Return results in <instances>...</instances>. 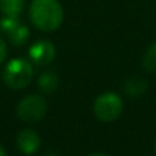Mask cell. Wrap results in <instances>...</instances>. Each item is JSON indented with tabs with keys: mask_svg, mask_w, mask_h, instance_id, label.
Returning a JSON list of instances; mask_svg holds the SVG:
<instances>
[{
	"mask_svg": "<svg viewBox=\"0 0 156 156\" xmlns=\"http://www.w3.org/2000/svg\"><path fill=\"white\" fill-rule=\"evenodd\" d=\"M30 18L37 29L44 32L56 30L63 22V8L58 0H33Z\"/></svg>",
	"mask_w": 156,
	"mask_h": 156,
	"instance_id": "cell-1",
	"label": "cell"
},
{
	"mask_svg": "<svg viewBox=\"0 0 156 156\" xmlns=\"http://www.w3.org/2000/svg\"><path fill=\"white\" fill-rule=\"evenodd\" d=\"M33 78V67L29 60L15 58L7 63L3 73L5 85L11 89H23L30 83Z\"/></svg>",
	"mask_w": 156,
	"mask_h": 156,
	"instance_id": "cell-2",
	"label": "cell"
},
{
	"mask_svg": "<svg viewBox=\"0 0 156 156\" xmlns=\"http://www.w3.org/2000/svg\"><path fill=\"white\" fill-rule=\"evenodd\" d=\"M93 110L100 121L112 122L121 115L122 110H123V104H122V100L118 94L112 93V92H107V93L100 94L96 99Z\"/></svg>",
	"mask_w": 156,
	"mask_h": 156,
	"instance_id": "cell-3",
	"label": "cell"
},
{
	"mask_svg": "<svg viewBox=\"0 0 156 156\" xmlns=\"http://www.w3.org/2000/svg\"><path fill=\"white\" fill-rule=\"evenodd\" d=\"M47 112V101L40 94H30L19 101L16 114L25 122H37L44 118Z\"/></svg>",
	"mask_w": 156,
	"mask_h": 156,
	"instance_id": "cell-4",
	"label": "cell"
},
{
	"mask_svg": "<svg viewBox=\"0 0 156 156\" xmlns=\"http://www.w3.org/2000/svg\"><path fill=\"white\" fill-rule=\"evenodd\" d=\"M29 56L38 66L49 65L55 58V47L51 41H36L29 49Z\"/></svg>",
	"mask_w": 156,
	"mask_h": 156,
	"instance_id": "cell-5",
	"label": "cell"
},
{
	"mask_svg": "<svg viewBox=\"0 0 156 156\" xmlns=\"http://www.w3.org/2000/svg\"><path fill=\"white\" fill-rule=\"evenodd\" d=\"M40 136L37 132L32 129H25L19 132L18 137H16V145H18L19 151H22L26 155H32L40 148Z\"/></svg>",
	"mask_w": 156,
	"mask_h": 156,
	"instance_id": "cell-6",
	"label": "cell"
},
{
	"mask_svg": "<svg viewBox=\"0 0 156 156\" xmlns=\"http://www.w3.org/2000/svg\"><path fill=\"white\" fill-rule=\"evenodd\" d=\"M25 5V0H0V11L3 15L18 18Z\"/></svg>",
	"mask_w": 156,
	"mask_h": 156,
	"instance_id": "cell-7",
	"label": "cell"
},
{
	"mask_svg": "<svg viewBox=\"0 0 156 156\" xmlns=\"http://www.w3.org/2000/svg\"><path fill=\"white\" fill-rule=\"evenodd\" d=\"M58 76L54 71H45L38 78V88L44 93H52L58 86Z\"/></svg>",
	"mask_w": 156,
	"mask_h": 156,
	"instance_id": "cell-8",
	"label": "cell"
},
{
	"mask_svg": "<svg viewBox=\"0 0 156 156\" xmlns=\"http://www.w3.org/2000/svg\"><path fill=\"white\" fill-rule=\"evenodd\" d=\"M29 29H27L26 25H22L19 23L18 26L15 27L14 30H11L10 33H8V40H10V43L12 44V45H23L27 41V38H29Z\"/></svg>",
	"mask_w": 156,
	"mask_h": 156,
	"instance_id": "cell-9",
	"label": "cell"
},
{
	"mask_svg": "<svg viewBox=\"0 0 156 156\" xmlns=\"http://www.w3.org/2000/svg\"><path fill=\"white\" fill-rule=\"evenodd\" d=\"M145 88H147L145 81L138 77H134V78H132V80H129L126 82V86H125L127 94H130V96H133V97L141 96V94L144 93V90H145Z\"/></svg>",
	"mask_w": 156,
	"mask_h": 156,
	"instance_id": "cell-10",
	"label": "cell"
},
{
	"mask_svg": "<svg viewBox=\"0 0 156 156\" xmlns=\"http://www.w3.org/2000/svg\"><path fill=\"white\" fill-rule=\"evenodd\" d=\"M143 67L149 73L156 71V43H154L147 49L143 59Z\"/></svg>",
	"mask_w": 156,
	"mask_h": 156,
	"instance_id": "cell-11",
	"label": "cell"
},
{
	"mask_svg": "<svg viewBox=\"0 0 156 156\" xmlns=\"http://www.w3.org/2000/svg\"><path fill=\"white\" fill-rule=\"evenodd\" d=\"M18 25H19L18 18H14V16L4 15L2 19H0V30H2V32H4L5 34H8L11 30H14L16 26H18Z\"/></svg>",
	"mask_w": 156,
	"mask_h": 156,
	"instance_id": "cell-12",
	"label": "cell"
},
{
	"mask_svg": "<svg viewBox=\"0 0 156 156\" xmlns=\"http://www.w3.org/2000/svg\"><path fill=\"white\" fill-rule=\"evenodd\" d=\"M5 56H7V45H5L4 40L0 37V63L5 59Z\"/></svg>",
	"mask_w": 156,
	"mask_h": 156,
	"instance_id": "cell-13",
	"label": "cell"
},
{
	"mask_svg": "<svg viewBox=\"0 0 156 156\" xmlns=\"http://www.w3.org/2000/svg\"><path fill=\"white\" fill-rule=\"evenodd\" d=\"M0 156H7V154H5V151H4L3 147H0Z\"/></svg>",
	"mask_w": 156,
	"mask_h": 156,
	"instance_id": "cell-14",
	"label": "cell"
},
{
	"mask_svg": "<svg viewBox=\"0 0 156 156\" xmlns=\"http://www.w3.org/2000/svg\"><path fill=\"white\" fill-rule=\"evenodd\" d=\"M89 156H107V155H103V154H93V155H89Z\"/></svg>",
	"mask_w": 156,
	"mask_h": 156,
	"instance_id": "cell-15",
	"label": "cell"
},
{
	"mask_svg": "<svg viewBox=\"0 0 156 156\" xmlns=\"http://www.w3.org/2000/svg\"><path fill=\"white\" fill-rule=\"evenodd\" d=\"M45 156H56V155L52 154V152H48V154H45Z\"/></svg>",
	"mask_w": 156,
	"mask_h": 156,
	"instance_id": "cell-16",
	"label": "cell"
}]
</instances>
